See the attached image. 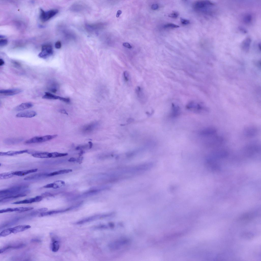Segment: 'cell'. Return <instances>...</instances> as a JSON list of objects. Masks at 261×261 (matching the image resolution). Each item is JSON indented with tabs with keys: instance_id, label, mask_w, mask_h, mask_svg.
I'll list each match as a JSON object with an SVG mask.
<instances>
[{
	"instance_id": "cell-1",
	"label": "cell",
	"mask_w": 261,
	"mask_h": 261,
	"mask_svg": "<svg viewBox=\"0 0 261 261\" xmlns=\"http://www.w3.org/2000/svg\"><path fill=\"white\" fill-rule=\"evenodd\" d=\"M211 2L207 0H200L195 1L193 4V7L197 12H204L214 5Z\"/></svg>"
},
{
	"instance_id": "cell-2",
	"label": "cell",
	"mask_w": 261,
	"mask_h": 261,
	"mask_svg": "<svg viewBox=\"0 0 261 261\" xmlns=\"http://www.w3.org/2000/svg\"><path fill=\"white\" fill-rule=\"evenodd\" d=\"M57 135H55L35 137L26 141L25 142V143L30 144L44 142L55 138L57 137Z\"/></svg>"
},
{
	"instance_id": "cell-3",
	"label": "cell",
	"mask_w": 261,
	"mask_h": 261,
	"mask_svg": "<svg viewBox=\"0 0 261 261\" xmlns=\"http://www.w3.org/2000/svg\"><path fill=\"white\" fill-rule=\"evenodd\" d=\"M25 188V187L24 186H17L1 190L0 197L22 193L21 192L23 191H22V190H23Z\"/></svg>"
},
{
	"instance_id": "cell-4",
	"label": "cell",
	"mask_w": 261,
	"mask_h": 261,
	"mask_svg": "<svg viewBox=\"0 0 261 261\" xmlns=\"http://www.w3.org/2000/svg\"><path fill=\"white\" fill-rule=\"evenodd\" d=\"M40 18L43 22L46 21L55 16L58 12L57 9H51L47 11H45L42 9H40Z\"/></svg>"
},
{
	"instance_id": "cell-5",
	"label": "cell",
	"mask_w": 261,
	"mask_h": 261,
	"mask_svg": "<svg viewBox=\"0 0 261 261\" xmlns=\"http://www.w3.org/2000/svg\"><path fill=\"white\" fill-rule=\"evenodd\" d=\"M186 108L187 109L196 113H200L206 110L201 105L194 102H191L188 103L187 105Z\"/></svg>"
},
{
	"instance_id": "cell-6",
	"label": "cell",
	"mask_w": 261,
	"mask_h": 261,
	"mask_svg": "<svg viewBox=\"0 0 261 261\" xmlns=\"http://www.w3.org/2000/svg\"><path fill=\"white\" fill-rule=\"evenodd\" d=\"M53 49L52 46L48 44L43 46L42 51L38 55V56L43 58H46L51 55L53 53Z\"/></svg>"
},
{
	"instance_id": "cell-7",
	"label": "cell",
	"mask_w": 261,
	"mask_h": 261,
	"mask_svg": "<svg viewBox=\"0 0 261 261\" xmlns=\"http://www.w3.org/2000/svg\"><path fill=\"white\" fill-rule=\"evenodd\" d=\"M107 214H97L85 218L74 223L76 225H81L99 219L104 218L107 216Z\"/></svg>"
},
{
	"instance_id": "cell-8",
	"label": "cell",
	"mask_w": 261,
	"mask_h": 261,
	"mask_svg": "<svg viewBox=\"0 0 261 261\" xmlns=\"http://www.w3.org/2000/svg\"><path fill=\"white\" fill-rule=\"evenodd\" d=\"M42 98L49 99H59L67 103L70 102V99L69 98L56 96L48 92H45V95L42 97Z\"/></svg>"
},
{
	"instance_id": "cell-9",
	"label": "cell",
	"mask_w": 261,
	"mask_h": 261,
	"mask_svg": "<svg viewBox=\"0 0 261 261\" xmlns=\"http://www.w3.org/2000/svg\"><path fill=\"white\" fill-rule=\"evenodd\" d=\"M216 132V128L209 127L203 129L199 132V135L202 137H207L213 135Z\"/></svg>"
},
{
	"instance_id": "cell-10",
	"label": "cell",
	"mask_w": 261,
	"mask_h": 261,
	"mask_svg": "<svg viewBox=\"0 0 261 261\" xmlns=\"http://www.w3.org/2000/svg\"><path fill=\"white\" fill-rule=\"evenodd\" d=\"M43 197L42 196H37L33 198L15 202L12 203V204H28L38 202L41 201L43 199Z\"/></svg>"
},
{
	"instance_id": "cell-11",
	"label": "cell",
	"mask_w": 261,
	"mask_h": 261,
	"mask_svg": "<svg viewBox=\"0 0 261 261\" xmlns=\"http://www.w3.org/2000/svg\"><path fill=\"white\" fill-rule=\"evenodd\" d=\"M244 131L245 135L248 137L254 136L257 135V128L253 126L246 127L244 128Z\"/></svg>"
},
{
	"instance_id": "cell-12",
	"label": "cell",
	"mask_w": 261,
	"mask_h": 261,
	"mask_svg": "<svg viewBox=\"0 0 261 261\" xmlns=\"http://www.w3.org/2000/svg\"><path fill=\"white\" fill-rule=\"evenodd\" d=\"M22 91V90L19 88L2 89L0 91V93L5 96H11L18 94Z\"/></svg>"
},
{
	"instance_id": "cell-13",
	"label": "cell",
	"mask_w": 261,
	"mask_h": 261,
	"mask_svg": "<svg viewBox=\"0 0 261 261\" xmlns=\"http://www.w3.org/2000/svg\"><path fill=\"white\" fill-rule=\"evenodd\" d=\"M37 115L36 112L33 110H28L18 113L16 115L18 118H31Z\"/></svg>"
},
{
	"instance_id": "cell-14",
	"label": "cell",
	"mask_w": 261,
	"mask_h": 261,
	"mask_svg": "<svg viewBox=\"0 0 261 261\" xmlns=\"http://www.w3.org/2000/svg\"><path fill=\"white\" fill-rule=\"evenodd\" d=\"M180 107L174 104H172L169 116L171 118H176L180 115Z\"/></svg>"
},
{
	"instance_id": "cell-15",
	"label": "cell",
	"mask_w": 261,
	"mask_h": 261,
	"mask_svg": "<svg viewBox=\"0 0 261 261\" xmlns=\"http://www.w3.org/2000/svg\"><path fill=\"white\" fill-rule=\"evenodd\" d=\"M65 185V182L63 181L62 180H57L53 183L49 184L44 186L43 188L57 189L60 188Z\"/></svg>"
},
{
	"instance_id": "cell-16",
	"label": "cell",
	"mask_w": 261,
	"mask_h": 261,
	"mask_svg": "<svg viewBox=\"0 0 261 261\" xmlns=\"http://www.w3.org/2000/svg\"><path fill=\"white\" fill-rule=\"evenodd\" d=\"M136 93L139 100L142 102L145 101L146 97L142 89L138 86L136 89Z\"/></svg>"
},
{
	"instance_id": "cell-17",
	"label": "cell",
	"mask_w": 261,
	"mask_h": 261,
	"mask_svg": "<svg viewBox=\"0 0 261 261\" xmlns=\"http://www.w3.org/2000/svg\"><path fill=\"white\" fill-rule=\"evenodd\" d=\"M47 174L43 173L35 174L25 177L24 178V180H28L38 179L46 176H47Z\"/></svg>"
},
{
	"instance_id": "cell-18",
	"label": "cell",
	"mask_w": 261,
	"mask_h": 261,
	"mask_svg": "<svg viewBox=\"0 0 261 261\" xmlns=\"http://www.w3.org/2000/svg\"><path fill=\"white\" fill-rule=\"evenodd\" d=\"M28 152V150H26L18 151H9L5 152H1L0 155L12 156L27 153Z\"/></svg>"
},
{
	"instance_id": "cell-19",
	"label": "cell",
	"mask_w": 261,
	"mask_h": 261,
	"mask_svg": "<svg viewBox=\"0 0 261 261\" xmlns=\"http://www.w3.org/2000/svg\"><path fill=\"white\" fill-rule=\"evenodd\" d=\"M37 170V168H34L23 171H17L13 172V174L14 175L22 176L27 174L36 172Z\"/></svg>"
},
{
	"instance_id": "cell-20",
	"label": "cell",
	"mask_w": 261,
	"mask_h": 261,
	"mask_svg": "<svg viewBox=\"0 0 261 261\" xmlns=\"http://www.w3.org/2000/svg\"><path fill=\"white\" fill-rule=\"evenodd\" d=\"M31 228L29 225H23L17 226L12 228V233L16 234L27 230Z\"/></svg>"
},
{
	"instance_id": "cell-21",
	"label": "cell",
	"mask_w": 261,
	"mask_h": 261,
	"mask_svg": "<svg viewBox=\"0 0 261 261\" xmlns=\"http://www.w3.org/2000/svg\"><path fill=\"white\" fill-rule=\"evenodd\" d=\"M33 157L38 158H53L52 152H42L36 153L32 154Z\"/></svg>"
},
{
	"instance_id": "cell-22",
	"label": "cell",
	"mask_w": 261,
	"mask_h": 261,
	"mask_svg": "<svg viewBox=\"0 0 261 261\" xmlns=\"http://www.w3.org/2000/svg\"><path fill=\"white\" fill-rule=\"evenodd\" d=\"M23 140V139L21 138H10L5 139L4 142L7 145H14L21 142Z\"/></svg>"
},
{
	"instance_id": "cell-23",
	"label": "cell",
	"mask_w": 261,
	"mask_h": 261,
	"mask_svg": "<svg viewBox=\"0 0 261 261\" xmlns=\"http://www.w3.org/2000/svg\"><path fill=\"white\" fill-rule=\"evenodd\" d=\"M33 106V104L30 102L23 103L17 106L15 110L17 111H22L31 108Z\"/></svg>"
},
{
	"instance_id": "cell-24",
	"label": "cell",
	"mask_w": 261,
	"mask_h": 261,
	"mask_svg": "<svg viewBox=\"0 0 261 261\" xmlns=\"http://www.w3.org/2000/svg\"><path fill=\"white\" fill-rule=\"evenodd\" d=\"M26 195V194L24 193H21L15 194L12 195L6 196H5L1 199L0 200V202H4L5 201L10 200V199H13L18 198L20 197H23Z\"/></svg>"
},
{
	"instance_id": "cell-25",
	"label": "cell",
	"mask_w": 261,
	"mask_h": 261,
	"mask_svg": "<svg viewBox=\"0 0 261 261\" xmlns=\"http://www.w3.org/2000/svg\"><path fill=\"white\" fill-rule=\"evenodd\" d=\"M55 239L53 237L51 238L52 243L51 245V248L52 251L54 252L58 251L60 247L59 242Z\"/></svg>"
},
{
	"instance_id": "cell-26",
	"label": "cell",
	"mask_w": 261,
	"mask_h": 261,
	"mask_svg": "<svg viewBox=\"0 0 261 261\" xmlns=\"http://www.w3.org/2000/svg\"><path fill=\"white\" fill-rule=\"evenodd\" d=\"M251 42V40L249 37L245 38L242 42L241 47L244 50L247 51L249 50Z\"/></svg>"
},
{
	"instance_id": "cell-27",
	"label": "cell",
	"mask_w": 261,
	"mask_h": 261,
	"mask_svg": "<svg viewBox=\"0 0 261 261\" xmlns=\"http://www.w3.org/2000/svg\"><path fill=\"white\" fill-rule=\"evenodd\" d=\"M63 209L57 210H53L48 211L46 212H42L40 213L39 217H42L48 215L59 213L64 212Z\"/></svg>"
},
{
	"instance_id": "cell-28",
	"label": "cell",
	"mask_w": 261,
	"mask_h": 261,
	"mask_svg": "<svg viewBox=\"0 0 261 261\" xmlns=\"http://www.w3.org/2000/svg\"><path fill=\"white\" fill-rule=\"evenodd\" d=\"M255 216V213H246L243 215L239 218L241 221H246L250 220L253 218Z\"/></svg>"
},
{
	"instance_id": "cell-29",
	"label": "cell",
	"mask_w": 261,
	"mask_h": 261,
	"mask_svg": "<svg viewBox=\"0 0 261 261\" xmlns=\"http://www.w3.org/2000/svg\"><path fill=\"white\" fill-rule=\"evenodd\" d=\"M72 171V170L71 169H65L61 170L58 171H55L48 174V176H53L55 175L67 173Z\"/></svg>"
},
{
	"instance_id": "cell-30",
	"label": "cell",
	"mask_w": 261,
	"mask_h": 261,
	"mask_svg": "<svg viewBox=\"0 0 261 261\" xmlns=\"http://www.w3.org/2000/svg\"><path fill=\"white\" fill-rule=\"evenodd\" d=\"M254 236L252 233L248 232H243L240 234L241 238L246 240H251L253 238Z\"/></svg>"
},
{
	"instance_id": "cell-31",
	"label": "cell",
	"mask_w": 261,
	"mask_h": 261,
	"mask_svg": "<svg viewBox=\"0 0 261 261\" xmlns=\"http://www.w3.org/2000/svg\"><path fill=\"white\" fill-rule=\"evenodd\" d=\"M13 172H5L1 174L0 179H5L10 178L14 176Z\"/></svg>"
},
{
	"instance_id": "cell-32",
	"label": "cell",
	"mask_w": 261,
	"mask_h": 261,
	"mask_svg": "<svg viewBox=\"0 0 261 261\" xmlns=\"http://www.w3.org/2000/svg\"><path fill=\"white\" fill-rule=\"evenodd\" d=\"M34 208L32 207H21L12 208L13 212L18 211L23 212L32 210Z\"/></svg>"
},
{
	"instance_id": "cell-33",
	"label": "cell",
	"mask_w": 261,
	"mask_h": 261,
	"mask_svg": "<svg viewBox=\"0 0 261 261\" xmlns=\"http://www.w3.org/2000/svg\"><path fill=\"white\" fill-rule=\"evenodd\" d=\"M100 24L98 23L94 24H87L86 25V27L87 29L90 31H94L98 30L100 27Z\"/></svg>"
},
{
	"instance_id": "cell-34",
	"label": "cell",
	"mask_w": 261,
	"mask_h": 261,
	"mask_svg": "<svg viewBox=\"0 0 261 261\" xmlns=\"http://www.w3.org/2000/svg\"><path fill=\"white\" fill-rule=\"evenodd\" d=\"M12 233V228L7 229L4 230L0 233L1 237H6Z\"/></svg>"
},
{
	"instance_id": "cell-35",
	"label": "cell",
	"mask_w": 261,
	"mask_h": 261,
	"mask_svg": "<svg viewBox=\"0 0 261 261\" xmlns=\"http://www.w3.org/2000/svg\"><path fill=\"white\" fill-rule=\"evenodd\" d=\"M164 28H175L179 27V26L172 23H168L165 24Z\"/></svg>"
},
{
	"instance_id": "cell-36",
	"label": "cell",
	"mask_w": 261,
	"mask_h": 261,
	"mask_svg": "<svg viewBox=\"0 0 261 261\" xmlns=\"http://www.w3.org/2000/svg\"><path fill=\"white\" fill-rule=\"evenodd\" d=\"M252 17L250 14H247L244 17V22L247 24L250 23L252 20Z\"/></svg>"
},
{
	"instance_id": "cell-37",
	"label": "cell",
	"mask_w": 261,
	"mask_h": 261,
	"mask_svg": "<svg viewBox=\"0 0 261 261\" xmlns=\"http://www.w3.org/2000/svg\"><path fill=\"white\" fill-rule=\"evenodd\" d=\"M123 76L125 81L128 82L130 79V75L128 72L127 71H124L123 73Z\"/></svg>"
},
{
	"instance_id": "cell-38",
	"label": "cell",
	"mask_w": 261,
	"mask_h": 261,
	"mask_svg": "<svg viewBox=\"0 0 261 261\" xmlns=\"http://www.w3.org/2000/svg\"><path fill=\"white\" fill-rule=\"evenodd\" d=\"M179 15V14L178 12L174 11L169 14L168 15V16L172 18H176L178 17Z\"/></svg>"
},
{
	"instance_id": "cell-39",
	"label": "cell",
	"mask_w": 261,
	"mask_h": 261,
	"mask_svg": "<svg viewBox=\"0 0 261 261\" xmlns=\"http://www.w3.org/2000/svg\"><path fill=\"white\" fill-rule=\"evenodd\" d=\"M180 20L181 23L184 25H186L190 23L189 21L186 19L181 18Z\"/></svg>"
},
{
	"instance_id": "cell-40",
	"label": "cell",
	"mask_w": 261,
	"mask_h": 261,
	"mask_svg": "<svg viewBox=\"0 0 261 261\" xmlns=\"http://www.w3.org/2000/svg\"><path fill=\"white\" fill-rule=\"evenodd\" d=\"M8 43L7 40L5 39H2L0 40V46H3L6 45Z\"/></svg>"
},
{
	"instance_id": "cell-41",
	"label": "cell",
	"mask_w": 261,
	"mask_h": 261,
	"mask_svg": "<svg viewBox=\"0 0 261 261\" xmlns=\"http://www.w3.org/2000/svg\"><path fill=\"white\" fill-rule=\"evenodd\" d=\"M43 197H53V196L52 194L48 192H45L43 193L41 195Z\"/></svg>"
},
{
	"instance_id": "cell-42",
	"label": "cell",
	"mask_w": 261,
	"mask_h": 261,
	"mask_svg": "<svg viewBox=\"0 0 261 261\" xmlns=\"http://www.w3.org/2000/svg\"><path fill=\"white\" fill-rule=\"evenodd\" d=\"M55 47L57 49H59L61 47V44L60 41H58L57 42L55 45Z\"/></svg>"
},
{
	"instance_id": "cell-43",
	"label": "cell",
	"mask_w": 261,
	"mask_h": 261,
	"mask_svg": "<svg viewBox=\"0 0 261 261\" xmlns=\"http://www.w3.org/2000/svg\"><path fill=\"white\" fill-rule=\"evenodd\" d=\"M123 45L125 47H127L128 48H131L132 47V46L130 44L128 43H124L123 44Z\"/></svg>"
},
{
	"instance_id": "cell-44",
	"label": "cell",
	"mask_w": 261,
	"mask_h": 261,
	"mask_svg": "<svg viewBox=\"0 0 261 261\" xmlns=\"http://www.w3.org/2000/svg\"><path fill=\"white\" fill-rule=\"evenodd\" d=\"M48 208H43L39 209L37 210V212H44L47 211Z\"/></svg>"
},
{
	"instance_id": "cell-45",
	"label": "cell",
	"mask_w": 261,
	"mask_h": 261,
	"mask_svg": "<svg viewBox=\"0 0 261 261\" xmlns=\"http://www.w3.org/2000/svg\"><path fill=\"white\" fill-rule=\"evenodd\" d=\"M31 241L32 242L39 243L41 242V241L40 239H31Z\"/></svg>"
},
{
	"instance_id": "cell-46",
	"label": "cell",
	"mask_w": 261,
	"mask_h": 261,
	"mask_svg": "<svg viewBox=\"0 0 261 261\" xmlns=\"http://www.w3.org/2000/svg\"><path fill=\"white\" fill-rule=\"evenodd\" d=\"M159 6L158 4H155L152 5V8L153 9L155 10L158 9Z\"/></svg>"
},
{
	"instance_id": "cell-47",
	"label": "cell",
	"mask_w": 261,
	"mask_h": 261,
	"mask_svg": "<svg viewBox=\"0 0 261 261\" xmlns=\"http://www.w3.org/2000/svg\"><path fill=\"white\" fill-rule=\"evenodd\" d=\"M83 157H81V156H80V157H79L76 160V161L80 163H81V162H82V161L83 160Z\"/></svg>"
},
{
	"instance_id": "cell-48",
	"label": "cell",
	"mask_w": 261,
	"mask_h": 261,
	"mask_svg": "<svg viewBox=\"0 0 261 261\" xmlns=\"http://www.w3.org/2000/svg\"><path fill=\"white\" fill-rule=\"evenodd\" d=\"M122 13V11L121 10H118L117 11V13L116 14V17L117 18L119 17L120 16V15Z\"/></svg>"
},
{
	"instance_id": "cell-49",
	"label": "cell",
	"mask_w": 261,
	"mask_h": 261,
	"mask_svg": "<svg viewBox=\"0 0 261 261\" xmlns=\"http://www.w3.org/2000/svg\"><path fill=\"white\" fill-rule=\"evenodd\" d=\"M13 64L16 67H19L20 66V64L19 63L16 61H14L13 62Z\"/></svg>"
},
{
	"instance_id": "cell-50",
	"label": "cell",
	"mask_w": 261,
	"mask_h": 261,
	"mask_svg": "<svg viewBox=\"0 0 261 261\" xmlns=\"http://www.w3.org/2000/svg\"><path fill=\"white\" fill-rule=\"evenodd\" d=\"M60 112L62 113L68 115V114L66 111L64 109H62L60 110Z\"/></svg>"
},
{
	"instance_id": "cell-51",
	"label": "cell",
	"mask_w": 261,
	"mask_h": 261,
	"mask_svg": "<svg viewBox=\"0 0 261 261\" xmlns=\"http://www.w3.org/2000/svg\"><path fill=\"white\" fill-rule=\"evenodd\" d=\"M68 161L69 162H72L75 161H76V159L74 158H70L69 160Z\"/></svg>"
},
{
	"instance_id": "cell-52",
	"label": "cell",
	"mask_w": 261,
	"mask_h": 261,
	"mask_svg": "<svg viewBox=\"0 0 261 261\" xmlns=\"http://www.w3.org/2000/svg\"><path fill=\"white\" fill-rule=\"evenodd\" d=\"M239 29L240 31H241L242 32L244 33H246L247 31L244 29L242 27H240Z\"/></svg>"
},
{
	"instance_id": "cell-53",
	"label": "cell",
	"mask_w": 261,
	"mask_h": 261,
	"mask_svg": "<svg viewBox=\"0 0 261 261\" xmlns=\"http://www.w3.org/2000/svg\"><path fill=\"white\" fill-rule=\"evenodd\" d=\"M5 63L4 61L2 59H0V66H1L3 65Z\"/></svg>"
},
{
	"instance_id": "cell-54",
	"label": "cell",
	"mask_w": 261,
	"mask_h": 261,
	"mask_svg": "<svg viewBox=\"0 0 261 261\" xmlns=\"http://www.w3.org/2000/svg\"><path fill=\"white\" fill-rule=\"evenodd\" d=\"M88 143H89V148L90 149L92 148V147L93 145V143L91 141H90L88 142Z\"/></svg>"
},
{
	"instance_id": "cell-55",
	"label": "cell",
	"mask_w": 261,
	"mask_h": 261,
	"mask_svg": "<svg viewBox=\"0 0 261 261\" xmlns=\"http://www.w3.org/2000/svg\"><path fill=\"white\" fill-rule=\"evenodd\" d=\"M85 152L83 150H81L80 152L79 153V154L80 156H81Z\"/></svg>"
},
{
	"instance_id": "cell-56",
	"label": "cell",
	"mask_w": 261,
	"mask_h": 261,
	"mask_svg": "<svg viewBox=\"0 0 261 261\" xmlns=\"http://www.w3.org/2000/svg\"><path fill=\"white\" fill-rule=\"evenodd\" d=\"M80 149V146H77V147L76 148V149L77 150H79Z\"/></svg>"
}]
</instances>
